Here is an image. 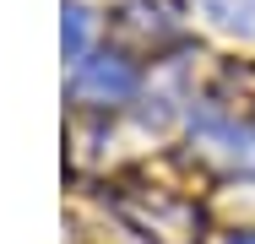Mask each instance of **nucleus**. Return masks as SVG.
I'll use <instances>...</instances> for the list:
<instances>
[{"mask_svg":"<svg viewBox=\"0 0 255 244\" xmlns=\"http://www.w3.org/2000/svg\"><path fill=\"white\" fill-rule=\"evenodd\" d=\"M82 93L93 98H130L136 93V71L125 65V60H114V54H103V60H87V71H82Z\"/></svg>","mask_w":255,"mask_h":244,"instance_id":"f257e3e1","label":"nucleus"},{"mask_svg":"<svg viewBox=\"0 0 255 244\" xmlns=\"http://www.w3.org/2000/svg\"><path fill=\"white\" fill-rule=\"evenodd\" d=\"M206 16H217L223 27L255 38V0H206Z\"/></svg>","mask_w":255,"mask_h":244,"instance_id":"f03ea898","label":"nucleus"},{"mask_svg":"<svg viewBox=\"0 0 255 244\" xmlns=\"http://www.w3.org/2000/svg\"><path fill=\"white\" fill-rule=\"evenodd\" d=\"M82 49H87V11L82 5H65V54L76 60Z\"/></svg>","mask_w":255,"mask_h":244,"instance_id":"7ed1b4c3","label":"nucleus"},{"mask_svg":"<svg viewBox=\"0 0 255 244\" xmlns=\"http://www.w3.org/2000/svg\"><path fill=\"white\" fill-rule=\"evenodd\" d=\"M228 244H255V234H234V239H228Z\"/></svg>","mask_w":255,"mask_h":244,"instance_id":"20e7f679","label":"nucleus"}]
</instances>
